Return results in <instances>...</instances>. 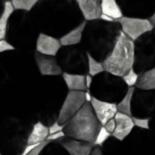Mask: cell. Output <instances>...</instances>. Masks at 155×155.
Segmentation results:
<instances>
[{
    "label": "cell",
    "instance_id": "6da1fadb",
    "mask_svg": "<svg viewBox=\"0 0 155 155\" xmlns=\"http://www.w3.org/2000/svg\"><path fill=\"white\" fill-rule=\"evenodd\" d=\"M121 32L120 24L101 19L87 23L83 38L86 52L99 61H103L115 46Z\"/></svg>",
    "mask_w": 155,
    "mask_h": 155
},
{
    "label": "cell",
    "instance_id": "7a4b0ae2",
    "mask_svg": "<svg viewBox=\"0 0 155 155\" xmlns=\"http://www.w3.org/2000/svg\"><path fill=\"white\" fill-rule=\"evenodd\" d=\"M101 127L91 103L86 102L79 112L65 124L63 131L69 139L93 144Z\"/></svg>",
    "mask_w": 155,
    "mask_h": 155
},
{
    "label": "cell",
    "instance_id": "3957f363",
    "mask_svg": "<svg viewBox=\"0 0 155 155\" xmlns=\"http://www.w3.org/2000/svg\"><path fill=\"white\" fill-rule=\"evenodd\" d=\"M135 42L120 32L110 53L102 61L105 71L122 78L134 67Z\"/></svg>",
    "mask_w": 155,
    "mask_h": 155
},
{
    "label": "cell",
    "instance_id": "277c9868",
    "mask_svg": "<svg viewBox=\"0 0 155 155\" xmlns=\"http://www.w3.org/2000/svg\"><path fill=\"white\" fill-rule=\"evenodd\" d=\"M91 87L94 93L93 97L112 103H117V101L119 103L129 89L122 78L116 77L106 71L97 76V81L95 80Z\"/></svg>",
    "mask_w": 155,
    "mask_h": 155
},
{
    "label": "cell",
    "instance_id": "5b68a950",
    "mask_svg": "<svg viewBox=\"0 0 155 155\" xmlns=\"http://www.w3.org/2000/svg\"><path fill=\"white\" fill-rule=\"evenodd\" d=\"M58 55V58L57 59L65 72L81 75H87L89 73L86 50L75 46L64 47Z\"/></svg>",
    "mask_w": 155,
    "mask_h": 155
},
{
    "label": "cell",
    "instance_id": "8992f818",
    "mask_svg": "<svg viewBox=\"0 0 155 155\" xmlns=\"http://www.w3.org/2000/svg\"><path fill=\"white\" fill-rule=\"evenodd\" d=\"M155 37L152 32L147 33L135 41V62L133 68L138 74L154 68Z\"/></svg>",
    "mask_w": 155,
    "mask_h": 155
},
{
    "label": "cell",
    "instance_id": "52a82bcc",
    "mask_svg": "<svg viewBox=\"0 0 155 155\" xmlns=\"http://www.w3.org/2000/svg\"><path fill=\"white\" fill-rule=\"evenodd\" d=\"M121 31L134 42L143 35L152 32L154 25L149 18L124 16L118 19Z\"/></svg>",
    "mask_w": 155,
    "mask_h": 155
},
{
    "label": "cell",
    "instance_id": "ba28073f",
    "mask_svg": "<svg viewBox=\"0 0 155 155\" xmlns=\"http://www.w3.org/2000/svg\"><path fill=\"white\" fill-rule=\"evenodd\" d=\"M86 102V91H68L59 110L58 121L60 124H66L72 117H74L79 112V110L84 106Z\"/></svg>",
    "mask_w": 155,
    "mask_h": 155
},
{
    "label": "cell",
    "instance_id": "9c48e42d",
    "mask_svg": "<svg viewBox=\"0 0 155 155\" xmlns=\"http://www.w3.org/2000/svg\"><path fill=\"white\" fill-rule=\"evenodd\" d=\"M90 103L101 126H104L110 120L113 119L118 112L117 103L101 101L93 96Z\"/></svg>",
    "mask_w": 155,
    "mask_h": 155
},
{
    "label": "cell",
    "instance_id": "30bf717a",
    "mask_svg": "<svg viewBox=\"0 0 155 155\" xmlns=\"http://www.w3.org/2000/svg\"><path fill=\"white\" fill-rule=\"evenodd\" d=\"M61 48L62 45L58 38L45 33H40L38 35L36 43V50L38 53L46 56L56 57Z\"/></svg>",
    "mask_w": 155,
    "mask_h": 155
},
{
    "label": "cell",
    "instance_id": "8fae6325",
    "mask_svg": "<svg viewBox=\"0 0 155 155\" xmlns=\"http://www.w3.org/2000/svg\"><path fill=\"white\" fill-rule=\"evenodd\" d=\"M35 59L38 68L43 76H58L63 74V70L56 57L46 56L35 53Z\"/></svg>",
    "mask_w": 155,
    "mask_h": 155
},
{
    "label": "cell",
    "instance_id": "7c38bea8",
    "mask_svg": "<svg viewBox=\"0 0 155 155\" xmlns=\"http://www.w3.org/2000/svg\"><path fill=\"white\" fill-rule=\"evenodd\" d=\"M75 1L84 18V20L91 22L101 18L102 14L101 0H75Z\"/></svg>",
    "mask_w": 155,
    "mask_h": 155
},
{
    "label": "cell",
    "instance_id": "4fadbf2b",
    "mask_svg": "<svg viewBox=\"0 0 155 155\" xmlns=\"http://www.w3.org/2000/svg\"><path fill=\"white\" fill-rule=\"evenodd\" d=\"M114 119L116 121V129L112 133V136L116 140L122 141L130 134L133 128L135 127L132 116L118 111Z\"/></svg>",
    "mask_w": 155,
    "mask_h": 155
},
{
    "label": "cell",
    "instance_id": "5bb4252c",
    "mask_svg": "<svg viewBox=\"0 0 155 155\" xmlns=\"http://www.w3.org/2000/svg\"><path fill=\"white\" fill-rule=\"evenodd\" d=\"M60 145L67 150L69 155H91L94 145L86 141L68 139L60 141Z\"/></svg>",
    "mask_w": 155,
    "mask_h": 155
},
{
    "label": "cell",
    "instance_id": "9a60e30c",
    "mask_svg": "<svg viewBox=\"0 0 155 155\" xmlns=\"http://www.w3.org/2000/svg\"><path fill=\"white\" fill-rule=\"evenodd\" d=\"M87 21L83 20L81 21L76 28L69 30L68 33L63 35L59 40L61 42L62 47H72L80 44L82 41L83 34L87 26Z\"/></svg>",
    "mask_w": 155,
    "mask_h": 155
},
{
    "label": "cell",
    "instance_id": "2e32d148",
    "mask_svg": "<svg viewBox=\"0 0 155 155\" xmlns=\"http://www.w3.org/2000/svg\"><path fill=\"white\" fill-rule=\"evenodd\" d=\"M62 77L68 91H89L86 84V75L63 72Z\"/></svg>",
    "mask_w": 155,
    "mask_h": 155
},
{
    "label": "cell",
    "instance_id": "e0dca14e",
    "mask_svg": "<svg viewBox=\"0 0 155 155\" xmlns=\"http://www.w3.org/2000/svg\"><path fill=\"white\" fill-rule=\"evenodd\" d=\"M48 136L49 128L41 121H38L33 125L32 130L28 136L27 144H38L44 142L48 140Z\"/></svg>",
    "mask_w": 155,
    "mask_h": 155
},
{
    "label": "cell",
    "instance_id": "ac0fdd59",
    "mask_svg": "<svg viewBox=\"0 0 155 155\" xmlns=\"http://www.w3.org/2000/svg\"><path fill=\"white\" fill-rule=\"evenodd\" d=\"M136 88L143 91H155V67L140 75Z\"/></svg>",
    "mask_w": 155,
    "mask_h": 155
},
{
    "label": "cell",
    "instance_id": "d6986e66",
    "mask_svg": "<svg viewBox=\"0 0 155 155\" xmlns=\"http://www.w3.org/2000/svg\"><path fill=\"white\" fill-rule=\"evenodd\" d=\"M101 12L116 21L123 16V10L120 8L118 0H101Z\"/></svg>",
    "mask_w": 155,
    "mask_h": 155
},
{
    "label": "cell",
    "instance_id": "ffe728a7",
    "mask_svg": "<svg viewBox=\"0 0 155 155\" xmlns=\"http://www.w3.org/2000/svg\"><path fill=\"white\" fill-rule=\"evenodd\" d=\"M14 10H15V8L11 2H9V1L5 2L3 12H2L1 16H0V40L5 39V38L7 36L8 21H9V18L12 16Z\"/></svg>",
    "mask_w": 155,
    "mask_h": 155
},
{
    "label": "cell",
    "instance_id": "44dd1931",
    "mask_svg": "<svg viewBox=\"0 0 155 155\" xmlns=\"http://www.w3.org/2000/svg\"><path fill=\"white\" fill-rule=\"evenodd\" d=\"M134 94H135V87L129 88L127 93L122 98V100L119 103H117L119 112L132 116V103L131 102H132Z\"/></svg>",
    "mask_w": 155,
    "mask_h": 155
},
{
    "label": "cell",
    "instance_id": "7402d4cb",
    "mask_svg": "<svg viewBox=\"0 0 155 155\" xmlns=\"http://www.w3.org/2000/svg\"><path fill=\"white\" fill-rule=\"evenodd\" d=\"M87 56H88V68H89L88 74L89 75H91V77H97L98 75L105 72V68L101 61L97 60L88 52H87Z\"/></svg>",
    "mask_w": 155,
    "mask_h": 155
},
{
    "label": "cell",
    "instance_id": "603a6c76",
    "mask_svg": "<svg viewBox=\"0 0 155 155\" xmlns=\"http://www.w3.org/2000/svg\"><path fill=\"white\" fill-rule=\"evenodd\" d=\"M38 0H12L11 3L15 10L30 11L38 3Z\"/></svg>",
    "mask_w": 155,
    "mask_h": 155
},
{
    "label": "cell",
    "instance_id": "cb8c5ba5",
    "mask_svg": "<svg viewBox=\"0 0 155 155\" xmlns=\"http://www.w3.org/2000/svg\"><path fill=\"white\" fill-rule=\"evenodd\" d=\"M139 78H140V74H138L134 68H131L127 74H125L122 77V80L128 88H132V87H136Z\"/></svg>",
    "mask_w": 155,
    "mask_h": 155
},
{
    "label": "cell",
    "instance_id": "d4e9b609",
    "mask_svg": "<svg viewBox=\"0 0 155 155\" xmlns=\"http://www.w3.org/2000/svg\"><path fill=\"white\" fill-rule=\"evenodd\" d=\"M112 134L111 133H110L105 128H104V126H102L101 128V130H100V131L98 132V134H97V137H96V139H95V141L93 142V145H94V147H101L106 141H107V140L111 136Z\"/></svg>",
    "mask_w": 155,
    "mask_h": 155
},
{
    "label": "cell",
    "instance_id": "484cf974",
    "mask_svg": "<svg viewBox=\"0 0 155 155\" xmlns=\"http://www.w3.org/2000/svg\"><path fill=\"white\" fill-rule=\"evenodd\" d=\"M135 127H138L140 129L143 130H149L150 129V118H140V117H135L132 116Z\"/></svg>",
    "mask_w": 155,
    "mask_h": 155
},
{
    "label": "cell",
    "instance_id": "4316f807",
    "mask_svg": "<svg viewBox=\"0 0 155 155\" xmlns=\"http://www.w3.org/2000/svg\"><path fill=\"white\" fill-rule=\"evenodd\" d=\"M49 143H50L49 140H46V141H44V142L39 143V144H38L35 149H33L28 155H40L41 152L48 146Z\"/></svg>",
    "mask_w": 155,
    "mask_h": 155
},
{
    "label": "cell",
    "instance_id": "83f0119b",
    "mask_svg": "<svg viewBox=\"0 0 155 155\" xmlns=\"http://www.w3.org/2000/svg\"><path fill=\"white\" fill-rule=\"evenodd\" d=\"M64 127H65V124H60V123L58 121V120H55V121L48 127V128H49V135L64 130Z\"/></svg>",
    "mask_w": 155,
    "mask_h": 155
},
{
    "label": "cell",
    "instance_id": "f1b7e54d",
    "mask_svg": "<svg viewBox=\"0 0 155 155\" xmlns=\"http://www.w3.org/2000/svg\"><path fill=\"white\" fill-rule=\"evenodd\" d=\"M12 50H15V47L12 44H10L6 39L0 40V53H3L6 51H12Z\"/></svg>",
    "mask_w": 155,
    "mask_h": 155
},
{
    "label": "cell",
    "instance_id": "f546056e",
    "mask_svg": "<svg viewBox=\"0 0 155 155\" xmlns=\"http://www.w3.org/2000/svg\"><path fill=\"white\" fill-rule=\"evenodd\" d=\"M66 137V134L65 132L62 130V131H59V132H57V133H54V134H50L48 137V140H49L50 142L54 141V140H61L63 138Z\"/></svg>",
    "mask_w": 155,
    "mask_h": 155
},
{
    "label": "cell",
    "instance_id": "4dcf8cb0",
    "mask_svg": "<svg viewBox=\"0 0 155 155\" xmlns=\"http://www.w3.org/2000/svg\"><path fill=\"white\" fill-rule=\"evenodd\" d=\"M104 128H105L110 133L112 134V133L114 132L115 129H116V121H115V119L113 118V119L110 120L104 125Z\"/></svg>",
    "mask_w": 155,
    "mask_h": 155
},
{
    "label": "cell",
    "instance_id": "1f68e13d",
    "mask_svg": "<svg viewBox=\"0 0 155 155\" xmlns=\"http://www.w3.org/2000/svg\"><path fill=\"white\" fill-rule=\"evenodd\" d=\"M100 19L102 20V21H104V22H108V23H114V22H116L115 19H113L112 18H110V17H109L107 15H104V14H101Z\"/></svg>",
    "mask_w": 155,
    "mask_h": 155
},
{
    "label": "cell",
    "instance_id": "d6a6232c",
    "mask_svg": "<svg viewBox=\"0 0 155 155\" xmlns=\"http://www.w3.org/2000/svg\"><path fill=\"white\" fill-rule=\"evenodd\" d=\"M92 82H93V77H91V75L87 74V75H86V84H87L88 90H90V89L91 88Z\"/></svg>",
    "mask_w": 155,
    "mask_h": 155
},
{
    "label": "cell",
    "instance_id": "836d02e7",
    "mask_svg": "<svg viewBox=\"0 0 155 155\" xmlns=\"http://www.w3.org/2000/svg\"><path fill=\"white\" fill-rule=\"evenodd\" d=\"M91 155H103V151H102V150H101V147H97L96 146V147L93 148Z\"/></svg>",
    "mask_w": 155,
    "mask_h": 155
},
{
    "label": "cell",
    "instance_id": "e575fe53",
    "mask_svg": "<svg viewBox=\"0 0 155 155\" xmlns=\"http://www.w3.org/2000/svg\"><path fill=\"white\" fill-rule=\"evenodd\" d=\"M149 19L150 20V22L155 26V10H154V12H153V14L149 18Z\"/></svg>",
    "mask_w": 155,
    "mask_h": 155
},
{
    "label": "cell",
    "instance_id": "d590c367",
    "mask_svg": "<svg viewBox=\"0 0 155 155\" xmlns=\"http://www.w3.org/2000/svg\"><path fill=\"white\" fill-rule=\"evenodd\" d=\"M152 33H153V35H154V37H155V26H154V28H153V30H152Z\"/></svg>",
    "mask_w": 155,
    "mask_h": 155
},
{
    "label": "cell",
    "instance_id": "8d00e7d4",
    "mask_svg": "<svg viewBox=\"0 0 155 155\" xmlns=\"http://www.w3.org/2000/svg\"><path fill=\"white\" fill-rule=\"evenodd\" d=\"M7 1H9V2H11V1H12V0H6V2H7Z\"/></svg>",
    "mask_w": 155,
    "mask_h": 155
}]
</instances>
